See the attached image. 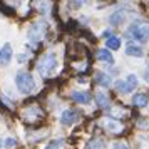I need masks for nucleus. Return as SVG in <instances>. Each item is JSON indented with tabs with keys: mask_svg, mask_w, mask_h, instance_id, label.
Returning a JSON list of instances; mask_svg holds the SVG:
<instances>
[{
	"mask_svg": "<svg viewBox=\"0 0 149 149\" xmlns=\"http://www.w3.org/2000/svg\"><path fill=\"white\" fill-rule=\"evenodd\" d=\"M144 81H146V82L149 84V65H148L146 69H144Z\"/></svg>",
	"mask_w": 149,
	"mask_h": 149,
	"instance_id": "nucleus-22",
	"label": "nucleus"
},
{
	"mask_svg": "<svg viewBox=\"0 0 149 149\" xmlns=\"http://www.w3.org/2000/svg\"><path fill=\"white\" fill-rule=\"evenodd\" d=\"M86 149H106V144H104V141H102L101 137H95V139H92V141L89 142Z\"/></svg>",
	"mask_w": 149,
	"mask_h": 149,
	"instance_id": "nucleus-18",
	"label": "nucleus"
},
{
	"mask_svg": "<svg viewBox=\"0 0 149 149\" xmlns=\"http://www.w3.org/2000/svg\"><path fill=\"white\" fill-rule=\"evenodd\" d=\"M126 54L131 55V57H137V59H141V57H144V50H142L139 45H136V44H127L126 45Z\"/></svg>",
	"mask_w": 149,
	"mask_h": 149,
	"instance_id": "nucleus-10",
	"label": "nucleus"
},
{
	"mask_svg": "<svg viewBox=\"0 0 149 149\" xmlns=\"http://www.w3.org/2000/svg\"><path fill=\"white\" fill-rule=\"evenodd\" d=\"M136 87H137V77L134 74H129V75H126V79L116 82V89H117L119 94H129Z\"/></svg>",
	"mask_w": 149,
	"mask_h": 149,
	"instance_id": "nucleus-4",
	"label": "nucleus"
},
{
	"mask_svg": "<svg viewBox=\"0 0 149 149\" xmlns=\"http://www.w3.org/2000/svg\"><path fill=\"white\" fill-rule=\"evenodd\" d=\"M132 104L137 106V107H146L149 104V95L142 94V92H137V94L132 95Z\"/></svg>",
	"mask_w": 149,
	"mask_h": 149,
	"instance_id": "nucleus-11",
	"label": "nucleus"
},
{
	"mask_svg": "<svg viewBox=\"0 0 149 149\" xmlns=\"http://www.w3.org/2000/svg\"><path fill=\"white\" fill-rule=\"evenodd\" d=\"M59 67L57 64V57H55L54 50L52 52H47V54L42 55V59L37 64V72L42 75V77H50V75L55 74V70Z\"/></svg>",
	"mask_w": 149,
	"mask_h": 149,
	"instance_id": "nucleus-1",
	"label": "nucleus"
},
{
	"mask_svg": "<svg viewBox=\"0 0 149 149\" xmlns=\"http://www.w3.org/2000/svg\"><path fill=\"white\" fill-rule=\"evenodd\" d=\"M15 84H17V89L20 91L22 94H32L37 87L35 84V79L32 77V74H29L25 70H20L15 75Z\"/></svg>",
	"mask_w": 149,
	"mask_h": 149,
	"instance_id": "nucleus-2",
	"label": "nucleus"
},
{
	"mask_svg": "<svg viewBox=\"0 0 149 149\" xmlns=\"http://www.w3.org/2000/svg\"><path fill=\"white\" fill-rule=\"evenodd\" d=\"M24 116H25L27 121H34L37 117H40V109L37 107V106H32V107H29L27 111L24 112Z\"/></svg>",
	"mask_w": 149,
	"mask_h": 149,
	"instance_id": "nucleus-16",
	"label": "nucleus"
},
{
	"mask_svg": "<svg viewBox=\"0 0 149 149\" xmlns=\"http://www.w3.org/2000/svg\"><path fill=\"white\" fill-rule=\"evenodd\" d=\"M79 121V114L75 112L74 109H64L61 114V122L64 126H72Z\"/></svg>",
	"mask_w": 149,
	"mask_h": 149,
	"instance_id": "nucleus-5",
	"label": "nucleus"
},
{
	"mask_svg": "<svg viewBox=\"0 0 149 149\" xmlns=\"http://www.w3.org/2000/svg\"><path fill=\"white\" fill-rule=\"evenodd\" d=\"M112 149H129L126 142H112Z\"/></svg>",
	"mask_w": 149,
	"mask_h": 149,
	"instance_id": "nucleus-20",
	"label": "nucleus"
},
{
	"mask_svg": "<svg viewBox=\"0 0 149 149\" xmlns=\"http://www.w3.org/2000/svg\"><path fill=\"white\" fill-rule=\"evenodd\" d=\"M106 45H107L109 50H117V49H121V37L111 35L109 39H106Z\"/></svg>",
	"mask_w": 149,
	"mask_h": 149,
	"instance_id": "nucleus-14",
	"label": "nucleus"
},
{
	"mask_svg": "<svg viewBox=\"0 0 149 149\" xmlns=\"http://www.w3.org/2000/svg\"><path fill=\"white\" fill-rule=\"evenodd\" d=\"M62 142H64L62 139H55V141H50L44 149H62Z\"/></svg>",
	"mask_w": 149,
	"mask_h": 149,
	"instance_id": "nucleus-19",
	"label": "nucleus"
},
{
	"mask_svg": "<svg viewBox=\"0 0 149 149\" xmlns=\"http://www.w3.org/2000/svg\"><path fill=\"white\" fill-rule=\"evenodd\" d=\"M104 127L111 131V132H121V124L119 122L112 121V119H107V121H104Z\"/></svg>",
	"mask_w": 149,
	"mask_h": 149,
	"instance_id": "nucleus-17",
	"label": "nucleus"
},
{
	"mask_svg": "<svg viewBox=\"0 0 149 149\" xmlns=\"http://www.w3.org/2000/svg\"><path fill=\"white\" fill-rule=\"evenodd\" d=\"M14 146H15V139H12V137L5 139V148H14Z\"/></svg>",
	"mask_w": 149,
	"mask_h": 149,
	"instance_id": "nucleus-21",
	"label": "nucleus"
},
{
	"mask_svg": "<svg viewBox=\"0 0 149 149\" xmlns=\"http://www.w3.org/2000/svg\"><path fill=\"white\" fill-rule=\"evenodd\" d=\"M12 57H14L12 45H10V44H3V45L0 47V65H7V64H10Z\"/></svg>",
	"mask_w": 149,
	"mask_h": 149,
	"instance_id": "nucleus-6",
	"label": "nucleus"
},
{
	"mask_svg": "<svg viewBox=\"0 0 149 149\" xmlns=\"http://www.w3.org/2000/svg\"><path fill=\"white\" fill-rule=\"evenodd\" d=\"M0 146H2V141H0Z\"/></svg>",
	"mask_w": 149,
	"mask_h": 149,
	"instance_id": "nucleus-23",
	"label": "nucleus"
},
{
	"mask_svg": "<svg viewBox=\"0 0 149 149\" xmlns=\"http://www.w3.org/2000/svg\"><path fill=\"white\" fill-rule=\"evenodd\" d=\"M27 35H29V39H30V40H34V42L40 40L42 35H44V24H39V22L32 24L30 29H29Z\"/></svg>",
	"mask_w": 149,
	"mask_h": 149,
	"instance_id": "nucleus-7",
	"label": "nucleus"
},
{
	"mask_svg": "<svg viewBox=\"0 0 149 149\" xmlns=\"http://www.w3.org/2000/svg\"><path fill=\"white\" fill-rule=\"evenodd\" d=\"M95 102H97V106L99 107H109V97L106 92H102V91H99V92H95Z\"/></svg>",
	"mask_w": 149,
	"mask_h": 149,
	"instance_id": "nucleus-15",
	"label": "nucleus"
},
{
	"mask_svg": "<svg viewBox=\"0 0 149 149\" xmlns=\"http://www.w3.org/2000/svg\"><path fill=\"white\" fill-rule=\"evenodd\" d=\"M127 35H131L134 40L148 42L149 40V24L142 20H136L127 27Z\"/></svg>",
	"mask_w": 149,
	"mask_h": 149,
	"instance_id": "nucleus-3",
	"label": "nucleus"
},
{
	"mask_svg": "<svg viewBox=\"0 0 149 149\" xmlns=\"http://www.w3.org/2000/svg\"><path fill=\"white\" fill-rule=\"evenodd\" d=\"M97 59L102 61V62H107L109 65L114 64V57L111 54V50H107V49H99V50H97Z\"/></svg>",
	"mask_w": 149,
	"mask_h": 149,
	"instance_id": "nucleus-13",
	"label": "nucleus"
},
{
	"mask_svg": "<svg viewBox=\"0 0 149 149\" xmlns=\"http://www.w3.org/2000/svg\"><path fill=\"white\" fill-rule=\"evenodd\" d=\"M70 97L74 99L75 102H79V104H89V102L92 101V95L89 94L87 91H72V94H70Z\"/></svg>",
	"mask_w": 149,
	"mask_h": 149,
	"instance_id": "nucleus-8",
	"label": "nucleus"
},
{
	"mask_svg": "<svg viewBox=\"0 0 149 149\" xmlns=\"http://www.w3.org/2000/svg\"><path fill=\"white\" fill-rule=\"evenodd\" d=\"M95 82L102 86V87H109V86H112V79H111V75H107L106 72H95Z\"/></svg>",
	"mask_w": 149,
	"mask_h": 149,
	"instance_id": "nucleus-12",
	"label": "nucleus"
},
{
	"mask_svg": "<svg viewBox=\"0 0 149 149\" xmlns=\"http://www.w3.org/2000/svg\"><path fill=\"white\" fill-rule=\"evenodd\" d=\"M126 19V10H114L109 15V24L111 25H121Z\"/></svg>",
	"mask_w": 149,
	"mask_h": 149,
	"instance_id": "nucleus-9",
	"label": "nucleus"
}]
</instances>
